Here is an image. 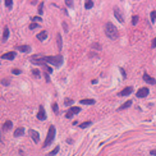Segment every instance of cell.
I'll list each match as a JSON object with an SVG mask.
<instances>
[{"instance_id":"cell-1","label":"cell","mask_w":156,"mask_h":156,"mask_svg":"<svg viewBox=\"0 0 156 156\" xmlns=\"http://www.w3.org/2000/svg\"><path fill=\"white\" fill-rule=\"evenodd\" d=\"M105 35L111 40H115V39H118V36H119L118 35L116 27L113 23H110V22H108V23L105 24Z\"/></svg>"},{"instance_id":"cell-2","label":"cell","mask_w":156,"mask_h":156,"mask_svg":"<svg viewBox=\"0 0 156 156\" xmlns=\"http://www.w3.org/2000/svg\"><path fill=\"white\" fill-rule=\"evenodd\" d=\"M42 60L45 63H50L55 67H60L63 63V56L62 55H56V56H42Z\"/></svg>"},{"instance_id":"cell-3","label":"cell","mask_w":156,"mask_h":156,"mask_svg":"<svg viewBox=\"0 0 156 156\" xmlns=\"http://www.w3.org/2000/svg\"><path fill=\"white\" fill-rule=\"evenodd\" d=\"M54 137H55V127H54V125H50L49 132H47V137L45 139V142H44V147H47L51 142H53Z\"/></svg>"},{"instance_id":"cell-4","label":"cell","mask_w":156,"mask_h":156,"mask_svg":"<svg viewBox=\"0 0 156 156\" xmlns=\"http://www.w3.org/2000/svg\"><path fill=\"white\" fill-rule=\"evenodd\" d=\"M148 92H150V91H148L147 87H142V88H139V90L136 92V95H137V97L142 99V97H146V96L148 95Z\"/></svg>"},{"instance_id":"cell-5","label":"cell","mask_w":156,"mask_h":156,"mask_svg":"<svg viewBox=\"0 0 156 156\" xmlns=\"http://www.w3.org/2000/svg\"><path fill=\"white\" fill-rule=\"evenodd\" d=\"M114 16H115V18L120 22V23H123L124 22V17H123V14H122V12H120V9L119 8H114Z\"/></svg>"},{"instance_id":"cell-6","label":"cell","mask_w":156,"mask_h":156,"mask_svg":"<svg viewBox=\"0 0 156 156\" xmlns=\"http://www.w3.org/2000/svg\"><path fill=\"white\" fill-rule=\"evenodd\" d=\"M37 119L39 120H45L46 119V114H45V109L41 105L40 109H39V113H37Z\"/></svg>"},{"instance_id":"cell-7","label":"cell","mask_w":156,"mask_h":156,"mask_svg":"<svg viewBox=\"0 0 156 156\" xmlns=\"http://www.w3.org/2000/svg\"><path fill=\"white\" fill-rule=\"evenodd\" d=\"M29 136H31V138L35 141L36 143H39V141H40V136H39V133H37L36 131L29 129Z\"/></svg>"},{"instance_id":"cell-8","label":"cell","mask_w":156,"mask_h":156,"mask_svg":"<svg viewBox=\"0 0 156 156\" xmlns=\"http://www.w3.org/2000/svg\"><path fill=\"white\" fill-rule=\"evenodd\" d=\"M16 58V51H10V53H5L1 55V59H8V60H13Z\"/></svg>"},{"instance_id":"cell-9","label":"cell","mask_w":156,"mask_h":156,"mask_svg":"<svg viewBox=\"0 0 156 156\" xmlns=\"http://www.w3.org/2000/svg\"><path fill=\"white\" fill-rule=\"evenodd\" d=\"M142 78H143V81L148 82L150 85H155V83H156V79H155V78H152L151 76H148L147 73H145V74H143V76H142Z\"/></svg>"},{"instance_id":"cell-10","label":"cell","mask_w":156,"mask_h":156,"mask_svg":"<svg viewBox=\"0 0 156 156\" xmlns=\"http://www.w3.org/2000/svg\"><path fill=\"white\" fill-rule=\"evenodd\" d=\"M133 92V88L132 87H125L124 90H122L120 92H119V96H128V95H131Z\"/></svg>"},{"instance_id":"cell-11","label":"cell","mask_w":156,"mask_h":156,"mask_svg":"<svg viewBox=\"0 0 156 156\" xmlns=\"http://www.w3.org/2000/svg\"><path fill=\"white\" fill-rule=\"evenodd\" d=\"M79 102L82 104V105H93L96 101H95L93 99H82Z\"/></svg>"},{"instance_id":"cell-12","label":"cell","mask_w":156,"mask_h":156,"mask_svg":"<svg viewBox=\"0 0 156 156\" xmlns=\"http://www.w3.org/2000/svg\"><path fill=\"white\" fill-rule=\"evenodd\" d=\"M17 49L19 51H22V53H28V51H31V46H28V45H19V46H17Z\"/></svg>"},{"instance_id":"cell-13","label":"cell","mask_w":156,"mask_h":156,"mask_svg":"<svg viewBox=\"0 0 156 156\" xmlns=\"http://www.w3.org/2000/svg\"><path fill=\"white\" fill-rule=\"evenodd\" d=\"M23 133H24V128H17L16 131H14V137H21V136H23Z\"/></svg>"},{"instance_id":"cell-14","label":"cell","mask_w":156,"mask_h":156,"mask_svg":"<svg viewBox=\"0 0 156 156\" xmlns=\"http://www.w3.org/2000/svg\"><path fill=\"white\" fill-rule=\"evenodd\" d=\"M12 127H13V123H12L10 120H6V122L4 123V125H3V131H9Z\"/></svg>"},{"instance_id":"cell-15","label":"cell","mask_w":156,"mask_h":156,"mask_svg":"<svg viewBox=\"0 0 156 156\" xmlns=\"http://www.w3.org/2000/svg\"><path fill=\"white\" fill-rule=\"evenodd\" d=\"M47 37V32L46 31H42V32H40L39 35H37V39H39L40 41H44Z\"/></svg>"},{"instance_id":"cell-16","label":"cell","mask_w":156,"mask_h":156,"mask_svg":"<svg viewBox=\"0 0 156 156\" xmlns=\"http://www.w3.org/2000/svg\"><path fill=\"white\" fill-rule=\"evenodd\" d=\"M131 105H132V101H131V100H128V101H125V104H123V105H122L119 109H118V110H124V109H128Z\"/></svg>"},{"instance_id":"cell-17","label":"cell","mask_w":156,"mask_h":156,"mask_svg":"<svg viewBox=\"0 0 156 156\" xmlns=\"http://www.w3.org/2000/svg\"><path fill=\"white\" fill-rule=\"evenodd\" d=\"M69 111H70L72 114H78L79 111H81V108H78V106H72L69 109Z\"/></svg>"},{"instance_id":"cell-18","label":"cell","mask_w":156,"mask_h":156,"mask_svg":"<svg viewBox=\"0 0 156 156\" xmlns=\"http://www.w3.org/2000/svg\"><path fill=\"white\" fill-rule=\"evenodd\" d=\"M9 37V28L8 27H5L4 28V33H3V41H5L6 39Z\"/></svg>"},{"instance_id":"cell-19","label":"cell","mask_w":156,"mask_h":156,"mask_svg":"<svg viewBox=\"0 0 156 156\" xmlns=\"http://www.w3.org/2000/svg\"><path fill=\"white\" fill-rule=\"evenodd\" d=\"M91 124H92V122H91V120H87V122H85V123H81V124H79V128L85 129V128H87L88 125H91Z\"/></svg>"},{"instance_id":"cell-20","label":"cell","mask_w":156,"mask_h":156,"mask_svg":"<svg viewBox=\"0 0 156 156\" xmlns=\"http://www.w3.org/2000/svg\"><path fill=\"white\" fill-rule=\"evenodd\" d=\"M56 40H58V47H59V50H62V36H60V33L56 35Z\"/></svg>"},{"instance_id":"cell-21","label":"cell","mask_w":156,"mask_h":156,"mask_svg":"<svg viewBox=\"0 0 156 156\" xmlns=\"http://www.w3.org/2000/svg\"><path fill=\"white\" fill-rule=\"evenodd\" d=\"M92 6H93V1H91V0L86 1V4H85V8H86V9H91Z\"/></svg>"},{"instance_id":"cell-22","label":"cell","mask_w":156,"mask_h":156,"mask_svg":"<svg viewBox=\"0 0 156 156\" xmlns=\"http://www.w3.org/2000/svg\"><path fill=\"white\" fill-rule=\"evenodd\" d=\"M32 74H33L36 78H40V77H41V73H40L39 69H33V70H32Z\"/></svg>"},{"instance_id":"cell-23","label":"cell","mask_w":156,"mask_h":156,"mask_svg":"<svg viewBox=\"0 0 156 156\" xmlns=\"http://www.w3.org/2000/svg\"><path fill=\"white\" fill-rule=\"evenodd\" d=\"M59 148H60V147H59V146H56L53 151H51V152H49V156H54L55 154H58V152H59Z\"/></svg>"},{"instance_id":"cell-24","label":"cell","mask_w":156,"mask_h":156,"mask_svg":"<svg viewBox=\"0 0 156 156\" xmlns=\"http://www.w3.org/2000/svg\"><path fill=\"white\" fill-rule=\"evenodd\" d=\"M151 21L152 22H156V10H152L151 12Z\"/></svg>"},{"instance_id":"cell-25","label":"cell","mask_w":156,"mask_h":156,"mask_svg":"<svg viewBox=\"0 0 156 156\" xmlns=\"http://www.w3.org/2000/svg\"><path fill=\"white\" fill-rule=\"evenodd\" d=\"M137 22H138V16H133V17H132V24L134 26Z\"/></svg>"},{"instance_id":"cell-26","label":"cell","mask_w":156,"mask_h":156,"mask_svg":"<svg viewBox=\"0 0 156 156\" xmlns=\"http://www.w3.org/2000/svg\"><path fill=\"white\" fill-rule=\"evenodd\" d=\"M44 13V3H40L39 5V14H42Z\"/></svg>"},{"instance_id":"cell-27","label":"cell","mask_w":156,"mask_h":156,"mask_svg":"<svg viewBox=\"0 0 156 156\" xmlns=\"http://www.w3.org/2000/svg\"><path fill=\"white\" fill-rule=\"evenodd\" d=\"M91 47H92V49H97V50H100V49H101V45H100V44H92Z\"/></svg>"},{"instance_id":"cell-28","label":"cell","mask_w":156,"mask_h":156,"mask_svg":"<svg viewBox=\"0 0 156 156\" xmlns=\"http://www.w3.org/2000/svg\"><path fill=\"white\" fill-rule=\"evenodd\" d=\"M51 108H53V110H54V113H58V110H59V108H58V104H56V102H54V104H53V106H51Z\"/></svg>"},{"instance_id":"cell-29","label":"cell","mask_w":156,"mask_h":156,"mask_svg":"<svg viewBox=\"0 0 156 156\" xmlns=\"http://www.w3.org/2000/svg\"><path fill=\"white\" fill-rule=\"evenodd\" d=\"M72 102H73V100H70V99H65V100H64V105H72Z\"/></svg>"},{"instance_id":"cell-30","label":"cell","mask_w":156,"mask_h":156,"mask_svg":"<svg viewBox=\"0 0 156 156\" xmlns=\"http://www.w3.org/2000/svg\"><path fill=\"white\" fill-rule=\"evenodd\" d=\"M5 5L8 6V8H12V5H13V3H12V0H6L5 1Z\"/></svg>"},{"instance_id":"cell-31","label":"cell","mask_w":156,"mask_h":156,"mask_svg":"<svg viewBox=\"0 0 156 156\" xmlns=\"http://www.w3.org/2000/svg\"><path fill=\"white\" fill-rule=\"evenodd\" d=\"M37 27H39V24H37V23H31V24H29V28H31V29H35Z\"/></svg>"},{"instance_id":"cell-32","label":"cell","mask_w":156,"mask_h":156,"mask_svg":"<svg viewBox=\"0 0 156 156\" xmlns=\"http://www.w3.org/2000/svg\"><path fill=\"white\" fill-rule=\"evenodd\" d=\"M1 83H3L4 86H8V85H9V79H1Z\"/></svg>"},{"instance_id":"cell-33","label":"cell","mask_w":156,"mask_h":156,"mask_svg":"<svg viewBox=\"0 0 156 156\" xmlns=\"http://www.w3.org/2000/svg\"><path fill=\"white\" fill-rule=\"evenodd\" d=\"M65 116H67V118H68V119H70V118L73 116V114H72V113H70V111L68 110V111H67V114H65Z\"/></svg>"},{"instance_id":"cell-34","label":"cell","mask_w":156,"mask_h":156,"mask_svg":"<svg viewBox=\"0 0 156 156\" xmlns=\"http://www.w3.org/2000/svg\"><path fill=\"white\" fill-rule=\"evenodd\" d=\"M32 21H35V22H41L42 19H41V17H33Z\"/></svg>"},{"instance_id":"cell-35","label":"cell","mask_w":156,"mask_h":156,"mask_svg":"<svg viewBox=\"0 0 156 156\" xmlns=\"http://www.w3.org/2000/svg\"><path fill=\"white\" fill-rule=\"evenodd\" d=\"M12 72H13V74H19V73H21V70H19V69H17V68H16V69H13Z\"/></svg>"},{"instance_id":"cell-36","label":"cell","mask_w":156,"mask_h":156,"mask_svg":"<svg viewBox=\"0 0 156 156\" xmlns=\"http://www.w3.org/2000/svg\"><path fill=\"white\" fill-rule=\"evenodd\" d=\"M152 47H156V37L152 40Z\"/></svg>"},{"instance_id":"cell-37","label":"cell","mask_w":156,"mask_h":156,"mask_svg":"<svg viewBox=\"0 0 156 156\" xmlns=\"http://www.w3.org/2000/svg\"><path fill=\"white\" fill-rule=\"evenodd\" d=\"M150 154H151L152 156H156V150H151V151H150Z\"/></svg>"},{"instance_id":"cell-38","label":"cell","mask_w":156,"mask_h":156,"mask_svg":"<svg viewBox=\"0 0 156 156\" xmlns=\"http://www.w3.org/2000/svg\"><path fill=\"white\" fill-rule=\"evenodd\" d=\"M67 5H69V6H72V1H69V0H68V1H67Z\"/></svg>"},{"instance_id":"cell-39","label":"cell","mask_w":156,"mask_h":156,"mask_svg":"<svg viewBox=\"0 0 156 156\" xmlns=\"http://www.w3.org/2000/svg\"><path fill=\"white\" fill-rule=\"evenodd\" d=\"M0 141H1V137H0Z\"/></svg>"}]
</instances>
